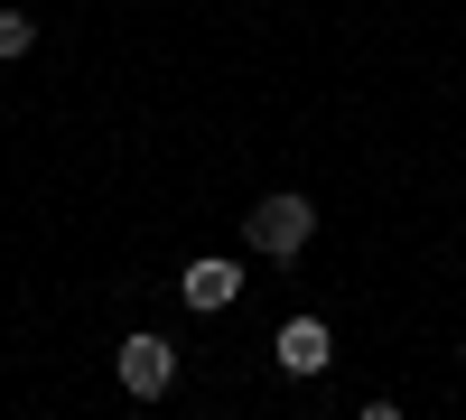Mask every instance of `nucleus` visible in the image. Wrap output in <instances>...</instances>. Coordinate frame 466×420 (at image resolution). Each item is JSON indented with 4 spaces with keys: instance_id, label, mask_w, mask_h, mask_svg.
I'll return each instance as SVG.
<instances>
[{
    "instance_id": "423d86ee",
    "label": "nucleus",
    "mask_w": 466,
    "mask_h": 420,
    "mask_svg": "<svg viewBox=\"0 0 466 420\" xmlns=\"http://www.w3.org/2000/svg\"><path fill=\"white\" fill-rule=\"evenodd\" d=\"M355 420H410V411H401V402H364Z\"/></svg>"
},
{
    "instance_id": "f03ea898",
    "label": "nucleus",
    "mask_w": 466,
    "mask_h": 420,
    "mask_svg": "<svg viewBox=\"0 0 466 420\" xmlns=\"http://www.w3.org/2000/svg\"><path fill=\"white\" fill-rule=\"evenodd\" d=\"M177 346H168V336H122V355H112V374H122V393L131 402H168L177 393Z\"/></svg>"
},
{
    "instance_id": "39448f33",
    "label": "nucleus",
    "mask_w": 466,
    "mask_h": 420,
    "mask_svg": "<svg viewBox=\"0 0 466 420\" xmlns=\"http://www.w3.org/2000/svg\"><path fill=\"white\" fill-rule=\"evenodd\" d=\"M28 47H37V19H28V10H0V56H10V66H19Z\"/></svg>"
},
{
    "instance_id": "7ed1b4c3",
    "label": "nucleus",
    "mask_w": 466,
    "mask_h": 420,
    "mask_svg": "<svg viewBox=\"0 0 466 420\" xmlns=\"http://www.w3.org/2000/svg\"><path fill=\"white\" fill-rule=\"evenodd\" d=\"M270 355H280L289 384H327V374H336V336H327V318H280Z\"/></svg>"
},
{
    "instance_id": "20e7f679",
    "label": "nucleus",
    "mask_w": 466,
    "mask_h": 420,
    "mask_svg": "<svg viewBox=\"0 0 466 420\" xmlns=\"http://www.w3.org/2000/svg\"><path fill=\"white\" fill-rule=\"evenodd\" d=\"M177 299L197 318H224L233 299H243V261H224V252H206V261H187V281H177Z\"/></svg>"
},
{
    "instance_id": "f257e3e1",
    "label": "nucleus",
    "mask_w": 466,
    "mask_h": 420,
    "mask_svg": "<svg viewBox=\"0 0 466 420\" xmlns=\"http://www.w3.org/2000/svg\"><path fill=\"white\" fill-rule=\"evenodd\" d=\"M243 243H252L261 261H299L308 243H318V206H308L299 187H270V197L243 215Z\"/></svg>"
}]
</instances>
